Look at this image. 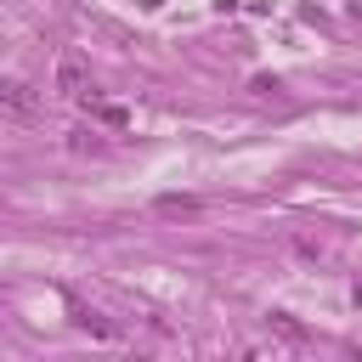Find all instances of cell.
I'll list each match as a JSON object with an SVG mask.
<instances>
[{
	"mask_svg": "<svg viewBox=\"0 0 362 362\" xmlns=\"http://www.w3.org/2000/svg\"><path fill=\"white\" fill-rule=\"evenodd\" d=\"M51 85H57L62 96H85V90H90V68H85L74 51H62V57H57V74H51Z\"/></svg>",
	"mask_w": 362,
	"mask_h": 362,
	"instance_id": "6da1fadb",
	"label": "cell"
},
{
	"mask_svg": "<svg viewBox=\"0 0 362 362\" xmlns=\"http://www.w3.org/2000/svg\"><path fill=\"white\" fill-rule=\"evenodd\" d=\"M351 362H362V351H356V356H351Z\"/></svg>",
	"mask_w": 362,
	"mask_h": 362,
	"instance_id": "52a82bcc",
	"label": "cell"
},
{
	"mask_svg": "<svg viewBox=\"0 0 362 362\" xmlns=\"http://www.w3.org/2000/svg\"><path fill=\"white\" fill-rule=\"evenodd\" d=\"M0 102H6V113H17V119H34V107H40V96H34V90L23 85V79H6Z\"/></svg>",
	"mask_w": 362,
	"mask_h": 362,
	"instance_id": "7a4b0ae2",
	"label": "cell"
},
{
	"mask_svg": "<svg viewBox=\"0 0 362 362\" xmlns=\"http://www.w3.org/2000/svg\"><path fill=\"white\" fill-rule=\"evenodd\" d=\"M90 113H96L102 124H113V130H124V119H130V113H124V107H113V102H90Z\"/></svg>",
	"mask_w": 362,
	"mask_h": 362,
	"instance_id": "277c9868",
	"label": "cell"
},
{
	"mask_svg": "<svg viewBox=\"0 0 362 362\" xmlns=\"http://www.w3.org/2000/svg\"><path fill=\"white\" fill-rule=\"evenodd\" d=\"M198 209H204V204H198L192 192H164V198H158V215H198Z\"/></svg>",
	"mask_w": 362,
	"mask_h": 362,
	"instance_id": "3957f363",
	"label": "cell"
},
{
	"mask_svg": "<svg viewBox=\"0 0 362 362\" xmlns=\"http://www.w3.org/2000/svg\"><path fill=\"white\" fill-rule=\"evenodd\" d=\"M124 362H153V356H124Z\"/></svg>",
	"mask_w": 362,
	"mask_h": 362,
	"instance_id": "8992f818",
	"label": "cell"
},
{
	"mask_svg": "<svg viewBox=\"0 0 362 362\" xmlns=\"http://www.w3.org/2000/svg\"><path fill=\"white\" fill-rule=\"evenodd\" d=\"M272 328H277L283 339H305V328H300V322H294L288 311H272Z\"/></svg>",
	"mask_w": 362,
	"mask_h": 362,
	"instance_id": "5b68a950",
	"label": "cell"
}]
</instances>
